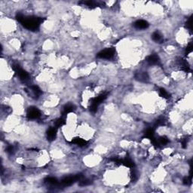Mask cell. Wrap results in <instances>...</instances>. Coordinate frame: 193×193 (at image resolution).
I'll return each mask as SVG.
<instances>
[{"label": "cell", "mask_w": 193, "mask_h": 193, "mask_svg": "<svg viewBox=\"0 0 193 193\" xmlns=\"http://www.w3.org/2000/svg\"><path fill=\"white\" fill-rule=\"evenodd\" d=\"M187 27L190 30H192V17H190L189 21H187Z\"/></svg>", "instance_id": "d6986e66"}, {"label": "cell", "mask_w": 193, "mask_h": 193, "mask_svg": "<svg viewBox=\"0 0 193 193\" xmlns=\"http://www.w3.org/2000/svg\"><path fill=\"white\" fill-rule=\"evenodd\" d=\"M31 89H32V91H33V93L36 95H39L41 94V90L39 89V88L38 86H32Z\"/></svg>", "instance_id": "ac0fdd59"}, {"label": "cell", "mask_w": 193, "mask_h": 193, "mask_svg": "<svg viewBox=\"0 0 193 193\" xmlns=\"http://www.w3.org/2000/svg\"><path fill=\"white\" fill-rule=\"evenodd\" d=\"M152 38L155 42H162V40H163L162 36L161 34H160L159 33H158V32H155V33L152 34Z\"/></svg>", "instance_id": "8fae6325"}, {"label": "cell", "mask_w": 193, "mask_h": 193, "mask_svg": "<svg viewBox=\"0 0 193 193\" xmlns=\"http://www.w3.org/2000/svg\"><path fill=\"white\" fill-rule=\"evenodd\" d=\"M134 27L137 29H140V30H143V29H146L148 28L149 23L147 21H143V20H139L137 21L134 23Z\"/></svg>", "instance_id": "52a82bcc"}, {"label": "cell", "mask_w": 193, "mask_h": 193, "mask_svg": "<svg viewBox=\"0 0 193 193\" xmlns=\"http://www.w3.org/2000/svg\"><path fill=\"white\" fill-rule=\"evenodd\" d=\"M13 69L16 72V73L18 75V76L20 77V79L23 80V81H27L29 79V75L27 72H25L23 69H22L19 65H14L13 66Z\"/></svg>", "instance_id": "277c9868"}, {"label": "cell", "mask_w": 193, "mask_h": 193, "mask_svg": "<svg viewBox=\"0 0 193 193\" xmlns=\"http://www.w3.org/2000/svg\"><path fill=\"white\" fill-rule=\"evenodd\" d=\"M82 178V175H76L74 177H68L64 178L62 181H61V185L62 186H70L73 183H74L75 181L79 180Z\"/></svg>", "instance_id": "5b68a950"}, {"label": "cell", "mask_w": 193, "mask_h": 193, "mask_svg": "<svg viewBox=\"0 0 193 193\" xmlns=\"http://www.w3.org/2000/svg\"><path fill=\"white\" fill-rule=\"evenodd\" d=\"M56 134H57V127H50L47 132L48 140L50 141L54 140V138L56 137Z\"/></svg>", "instance_id": "ba28073f"}, {"label": "cell", "mask_w": 193, "mask_h": 193, "mask_svg": "<svg viewBox=\"0 0 193 193\" xmlns=\"http://www.w3.org/2000/svg\"><path fill=\"white\" fill-rule=\"evenodd\" d=\"M27 116L30 119H38L40 116V112L36 107H30L27 112Z\"/></svg>", "instance_id": "8992f818"}, {"label": "cell", "mask_w": 193, "mask_h": 193, "mask_svg": "<svg viewBox=\"0 0 193 193\" xmlns=\"http://www.w3.org/2000/svg\"><path fill=\"white\" fill-rule=\"evenodd\" d=\"M146 60L149 64H152V65L158 64L159 63V58L156 54H152V55L149 56Z\"/></svg>", "instance_id": "9c48e42d"}, {"label": "cell", "mask_w": 193, "mask_h": 193, "mask_svg": "<svg viewBox=\"0 0 193 193\" xmlns=\"http://www.w3.org/2000/svg\"><path fill=\"white\" fill-rule=\"evenodd\" d=\"M74 110V106L72 104H67V106H65V107L63 108V115H67L68 113L71 112Z\"/></svg>", "instance_id": "30bf717a"}, {"label": "cell", "mask_w": 193, "mask_h": 193, "mask_svg": "<svg viewBox=\"0 0 193 193\" xmlns=\"http://www.w3.org/2000/svg\"><path fill=\"white\" fill-rule=\"evenodd\" d=\"M65 124V121L63 119H58L56 121H55V127H60L63 126Z\"/></svg>", "instance_id": "2e32d148"}, {"label": "cell", "mask_w": 193, "mask_h": 193, "mask_svg": "<svg viewBox=\"0 0 193 193\" xmlns=\"http://www.w3.org/2000/svg\"><path fill=\"white\" fill-rule=\"evenodd\" d=\"M186 144H187V141H186V139H184L183 140H182V146L183 148H186Z\"/></svg>", "instance_id": "7402d4cb"}, {"label": "cell", "mask_w": 193, "mask_h": 193, "mask_svg": "<svg viewBox=\"0 0 193 193\" xmlns=\"http://www.w3.org/2000/svg\"><path fill=\"white\" fill-rule=\"evenodd\" d=\"M46 182L48 183L49 184H52V185H57L58 183V181L54 177H48L46 179Z\"/></svg>", "instance_id": "5bb4252c"}, {"label": "cell", "mask_w": 193, "mask_h": 193, "mask_svg": "<svg viewBox=\"0 0 193 193\" xmlns=\"http://www.w3.org/2000/svg\"><path fill=\"white\" fill-rule=\"evenodd\" d=\"M157 140H158V143L159 146L160 145H165V144H167L168 143V139L167 137H160Z\"/></svg>", "instance_id": "9a60e30c"}, {"label": "cell", "mask_w": 193, "mask_h": 193, "mask_svg": "<svg viewBox=\"0 0 193 193\" xmlns=\"http://www.w3.org/2000/svg\"><path fill=\"white\" fill-rule=\"evenodd\" d=\"M106 94H102L98 96H96L95 98L92 99L91 100V107H90V110L93 112L96 111L97 107L100 104H101L104 100L106 98Z\"/></svg>", "instance_id": "7a4b0ae2"}, {"label": "cell", "mask_w": 193, "mask_h": 193, "mask_svg": "<svg viewBox=\"0 0 193 193\" xmlns=\"http://www.w3.org/2000/svg\"><path fill=\"white\" fill-rule=\"evenodd\" d=\"M17 19L27 29L36 30L38 28L40 23L43 21L42 18L36 17H25L23 15H17Z\"/></svg>", "instance_id": "6da1fadb"}, {"label": "cell", "mask_w": 193, "mask_h": 193, "mask_svg": "<svg viewBox=\"0 0 193 193\" xmlns=\"http://www.w3.org/2000/svg\"><path fill=\"white\" fill-rule=\"evenodd\" d=\"M13 150H14V148H13V146H8L7 149H6L7 152H8V153H12V152H13Z\"/></svg>", "instance_id": "44dd1931"}, {"label": "cell", "mask_w": 193, "mask_h": 193, "mask_svg": "<svg viewBox=\"0 0 193 193\" xmlns=\"http://www.w3.org/2000/svg\"><path fill=\"white\" fill-rule=\"evenodd\" d=\"M115 54V50L113 48H106L104 51H101L97 54V57L101 59H110Z\"/></svg>", "instance_id": "3957f363"}, {"label": "cell", "mask_w": 193, "mask_h": 193, "mask_svg": "<svg viewBox=\"0 0 193 193\" xmlns=\"http://www.w3.org/2000/svg\"><path fill=\"white\" fill-rule=\"evenodd\" d=\"M159 93H160V95L162 96H163L164 98H169V94L167 92V91L164 89V88H160L159 89Z\"/></svg>", "instance_id": "e0dca14e"}, {"label": "cell", "mask_w": 193, "mask_h": 193, "mask_svg": "<svg viewBox=\"0 0 193 193\" xmlns=\"http://www.w3.org/2000/svg\"><path fill=\"white\" fill-rule=\"evenodd\" d=\"M73 143L78 145V146H83L86 144V141L84 140L83 139H81V138H75L73 140Z\"/></svg>", "instance_id": "4fadbf2b"}, {"label": "cell", "mask_w": 193, "mask_h": 193, "mask_svg": "<svg viewBox=\"0 0 193 193\" xmlns=\"http://www.w3.org/2000/svg\"><path fill=\"white\" fill-rule=\"evenodd\" d=\"M145 136H146V137H147L150 140L153 139L154 138V130H153V128H152V127L148 128L145 132Z\"/></svg>", "instance_id": "7c38bea8"}, {"label": "cell", "mask_w": 193, "mask_h": 193, "mask_svg": "<svg viewBox=\"0 0 193 193\" xmlns=\"http://www.w3.org/2000/svg\"><path fill=\"white\" fill-rule=\"evenodd\" d=\"M186 54H189V53H191V52H192V44H190V45L186 48Z\"/></svg>", "instance_id": "ffe728a7"}]
</instances>
